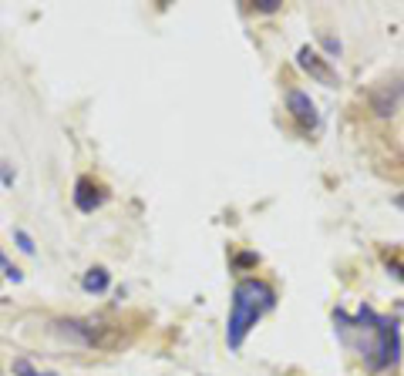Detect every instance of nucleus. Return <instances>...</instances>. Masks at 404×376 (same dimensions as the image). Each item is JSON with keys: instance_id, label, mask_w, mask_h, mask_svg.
<instances>
[{"instance_id": "nucleus-12", "label": "nucleus", "mask_w": 404, "mask_h": 376, "mask_svg": "<svg viewBox=\"0 0 404 376\" xmlns=\"http://www.w3.org/2000/svg\"><path fill=\"white\" fill-rule=\"evenodd\" d=\"M0 181H4V185H7V188H11V185H14V168L7 165V162H0Z\"/></svg>"}, {"instance_id": "nucleus-9", "label": "nucleus", "mask_w": 404, "mask_h": 376, "mask_svg": "<svg viewBox=\"0 0 404 376\" xmlns=\"http://www.w3.org/2000/svg\"><path fill=\"white\" fill-rule=\"evenodd\" d=\"M0 269H4V275H7L11 283H20V279H24V272L17 269V266H11V262H7V256H4V252H0Z\"/></svg>"}, {"instance_id": "nucleus-3", "label": "nucleus", "mask_w": 404, "mask_h": 376, "mask_svg": "<svg viewBox=\"0 0 404 376\" xmlns=\"http://www.w3.org/2000/svg\"><path fill=\"white\" fill-rule=\"evenodd\" d=\"M296 64H300V71H303V74H310L313 81H317V84H324V88H337V84H341L337 71L330 67V58L317 54L310 44H303L300 51H296Z\"/></svg>"}, {"instance_id": "nucleus-1", "label": "nucleus", "mask_w": 404, "mask_h": 376, "mask_svg": "<svg viewBox=\"0 0 404 376\" xmlns=\"http://www.w3.org/2000/svg\"><path fill=\"white\" fill-rule=\"evenodd\" d=\"M334 332L351 353H358L371 373H384L401 360V330L398 319L374 313L371 306H360L354 316L343 309L334 313Z\"/></svg>"}, {"instance_id": "nucleus-4", "label": "nucleus", "mask_w": 404, "mask_h": 376, "mask_svg": "<svg viewBox=\"0 0 404 376\" xmlns=\"http://www.w3.org/2000/svg\"><path fill=\"white\" fill-rule=\"evenodd\" d=\"M286 108H290V115H293L303 128H317V124H320V111H317V105L310 101L307 91H300V88L286 91Z\"/></svg>"}, {"instance_id": "nucleus-11", "label": "nucleus", "mask_w": 404, "mask_h": 376, "mask_svg": "<svg viewBox=\"0 0 404 376\" xmlns=\"http://www.w3.org/2000/svg\"><path fill=\"white\" fill-rule=\"evenodd\" d=\"M320 44H324L327 51L334 54V58H337V54H341V51H343V47H341V41H337V37H330V34H324V37H320Z\"/></svg>"}, {"instance_id": "nucleus-2", "label": "nucleus", "mask_w": 404, "mask_h": 376, "mask_svg": "<svg viewBox=\"0 0 404 376\" xmlns=\"http://www.w3.org/2000/svg\"><path fill=\"white\" fill-rule=\"evenodd\" d=\"M277 306V292L260 283V279H239L233 286V302H229V323H226V343L229 349H243L246 332Z\"/></svg>"}, {"instance_id": "nucleus-7", "label": "nucleus", "mask_w": 404, "mask_h": 376, "mask_svg": "<svg viewBox=\"0 0 404 376\" xmlns=\"http://www.w3.org/2000/svg\"><path fill=\"white\" fill-rule=\"evenodd\" d=\"M108 286H111V275L101 269V266H98V269H88L84 279H81V289H84V292H105Z\"/></svg>"}, {"instance_id": "nucleus-10", "label": "nucleus", "mask_w": 404, "mask_h": 376, "mask_svg": "<svg viewBox=\"0 0 404 376\" xmlns=\"http://www.w3.org/2000/svg\"><path fill=\"white\" fill-rule=\"evenodd\" d=\"M14 239L17 245H20V252H27V256H34V239L24 232V228H14Z\"/></svg>"}, {"instance_id": "nucleus-5", "label": "nucleus", "mask_w": 404, "mask_h": 376, "mask_svg": "<svg viewBox=\"0 0 404 376\" xmlns=\"http://www.w3.org/2000/svg\"><path fill=\"white\" fill-rule=\"evenodd\" d=\"M401 101H404V81H398V84H391V81H388V84L374 88V94H371V108L381 115V118L394 115Z\"/></svg>"}, {"instance_id": "nucleus-6", "label": "nucleus", "mask_w": 404, "mask_h": 376, "mask_svg": "<svg viewBox=\"0 0 404 376\" xmlns=\"http://www.w3.org/2000/svg\"><path fill=\"white\" fill-rule=\"evenodd\" d=\"M101 202H105V188L94 185L88 175H81L78 185H75V205H78L81 212H94Z\"/></svg>"}, {"instance_id": "nucleus-8", "label": "nucleus", "mask_w": 404, "mask_h": 376, "mask_svg": "<svg viewBox=\"0 0 404 376\" xmlns=\"http://www.w3.org/2000/svg\"><path fill=\"white\" fill-rule=\"evenodd\" d=\"M14 376H54V373H37L34 363L20 356V360H14Z\"/></svg>"}, {"instance_id": "nucleus-13", "label": "nucleus", "mask_w": 404, "mask_h": 376, "mask_svg": "<svg viewBox=\"0 0 404 376\" xmlns=\"http://www.w3.org/2000/svg\"><path fill=\"white\" fill-rule=\"evenodd\" d=\"M256 11H263V14H273V11H280V4H277V0H260V4H256Z\"/></svg>"}]
</instances>
